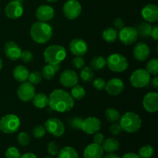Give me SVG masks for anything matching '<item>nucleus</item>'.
I'll return each mask as SVG.
<instances>
[{
	"label": "nucleus",
	"instance_id": "nucleus-56",
	"mask_svg": "<svg viewBox=\"0 0 158 158\" xmlns=\"http://www.w3.org/2000/svg\"><path fill=\"white\" fill-rule=\"evenodd\" d=\"M150 158H151V157H150Z\"/></svg>",
	"mask_w": 158,
	"mask_h": 158
},
{
	"label": "nucleus",
	"instance_id": "nucleus-45",
	"mask_svg": "<svg viewBox=\"0 0 158 158\" xmlns=\"http://www.w3.org/2000/svg\"><path fill=\"white\" fill-rule=\"evenodd\" d=\"M72 64L76 69H82L84 66L85 61L82 56H76L75 58L73 59Z\"/></svg>",
	"mask_w": 158,
	"mask_h": 158
},
{
	"label": "nucleus",
	"instance_id": "nucleus-8",
	"mask_svg": "<svg viewBox=\"0 0 158 158\" xmlns=\"http://www.w3.org/2000/svg\"><path fill=\"white\" fill-rule=\"evenodd\" d=\"M44 127L49 134L54 137H61L65 133L64 123L58 118L51 117L49 118L44 123Z\"/></svg>",
	"mask_w": 158,
	"mask_h": 158
},
{
	"label": "nucleus",
	"instance_id": "nucleus-5",
	"mask_svg": "<svg viewBox=\"0 0 158 158\" xmlns=\"http://www.w3.org/2000/svg\"><path fill=\"white\" fill-rule=\"evenodd\" d=\"M20 120L15 114H6L0 120V131L6 134H14L20 127Z\"/></svg>",
	"mask_w": 158,
	"mask_h": 158
},
{
	"label": "nucleus",
	"instance_id": "nucleus-33",
	"mask_svg": "<svg viewBox=\"0 0 158 158\" xmlns=\"http://www.w3.org/2000/svg\"><path fill=\"white\" fill-rule=\"evenodd\" d=\"M71 96L75 100H82L86 96V89H85V88L83 86H82L81 85H79L77 83V85H75V86L72 87Z\"/></svg>",
	"mask_w": 158,
	"mask_h": 158
},
{
	"label": "nucleus",
	"instance_id": "nucleus-41",
	"mask_svg": "<svg viewBox=\"0 0 158 158\" xmlns=\"http://www.w3.org/2000/svg\"><path fill=\"white\" fill-rule=\"evenodd\" d=\"M82 122H83V120L80 117H74L69 120V125L73 129L80 130L81 129Z\"/></svg>",
	"mask_w": 158,
	"mask_h": 158
},
{
	"label": "nucleus",
	"instance_id": "nucleus-39",
	"mask_svg": "<svg viewBox=\"0 0 158 158\" xmlns=\"http://www.w3.org/2000/svg\"><path fill=\"white\" fill-rule=\"evenodd\" d=\"M47 151L51 156H57L60 152L59 145L54 141L49 142L47 145Z\"/></svg>",
	"mask_w": 158,
	"mask_h": 158
},
{
	"label": "nucleus",
	"instance_id": "nucleus-17",
	"mask_svg": "<svg viewBox=\"0 0 158 158\" xmlns=\"http://www.w3.org/2000/svg\"><path fill=\"white\" fill-rule=\"evenodd\" d=\"M143 106L148 113H155L158 110V94L155 92H150L143 99Z\"/></svg>",
	"mask_w": 158,
	"mask_h": 158
},
{
	"label": "nucleus",
	"instance_id": "nucleus-30",
	"mask_svg": "<svg viewBox=\"0 0 158 158\" xmlns=\"http://www.w3.org/2000/svg\"><path fill=\"white\" fill-rule=\"evenodd\" d=\"M106 66V60L102 56H96L92 59L89 67L95 70H100Z\"/></svg>",
	"mask_w": 158,
	"mask_h": 158
},
{
	"label": "nucleus",
	"instance_id": "nucleus-28",
	"mask_svg": "<svg viewBox=\"0 0 158 158\" xmlns=\"http://www.w3.org/2000/svg\"><path fill=\"white\" fill-rule=\"evenodd\" d=\"M57 158H79V154L73 148L68 146L60 150Z\"/></svg>",
	"mask_w": 158,
	"mask_h": 158
},
{
	"label": "nucleus",
	"instance_id": "nucleus-24",
	"mask_svg": "<svg viewBox=\"0 0 158 158\" xmlns=\"http://www.w3.org/2000/svg\"><path fill=\"white\" fill-rule=\"evenodd\" d=\"M29 75V71L27 67L23 66V65H19L15 66L13 69V77L16 81L19 83H23L28 80V77Z\"/></svg>",
	"mask_w": 158,
	"mask_h": 158
},
{
	"label": "nucleus",
	"instance_id": "nucleus-49",
	"mask_svg": "<svg viewBox=\"0 0 158 158\" xmlns=\"http://www.w3.org/2000/svg\"><path fill=\"white\" fill-rule=\"evenodd\" d=\"M122 158H141L139 154H135V153H127L122 157Z\"/></svg>",
	"mask_w": 158,
	"mask_h": 158
},
{
	"label": "nucleus",
	"instance_id": "nucleus-26",
	"mask_svg": "<svg viewBox=\"0 0 158 158\" xmlns=\"http://www.w3.org/2000/svg\"><path fill=\"white\" fill-rule=\"evenodd\" d=\"M32 102L33 106L36 108L43 109L49 105V97L43 93L35 94L32 98Z\"/></svg>",
	"mask_w": 158,
	"mask_h": 158
},
{
	"label": "nucleus",
	"instance_id": "nucleus-50",
	"mask_svg": "<svg viewBox=\"0 0 158 158\" xmlns=\"http://www.w3.org/2000/svg\"><path fill=\"white\" fill-rule=\"evenodd\" d=\"M19 158H38L35 154H32V153H26V154H23L20 156Z\"/></svg>",
	"mask_w": 158,
	"mask_h": 158
},
{
	"label": "nucleus",
	"instance_id": "nucleus-6",
	"mask_svg": "<svg viewBox=\"0 0 158 158\" xmlns=\"http://www.w3.org/2000/svg\"><path fill=\"white\" fill-rule=\"evenodd\" d=\"M106 66L114 73H123L128 68V60L120 53H113L106 60Z\"/></svg>",
	"mask_w": 158,
	"mask_h": 158
},
{
	"label": "nucleus",
	"instance_id": "nucleus-31",
	"mask_svg": "<svg viewBox=\"0 0 158 158\" xmlns=\"http://www.w3.org/2000/svg\"><path fill=\"white\" fill-rule=\"evenodd\" d=\"M105 117L110 123H116L120 120V114L115 108H108L105 111Z\"/></svg>",
	"mask_w": 158,
	"mask_h": 158
},
{
	"label": "nucleus",
	"instance_id": "nucleus-25",
	"mask_svg": "<svg viewBox=\"0 0 158 158\" xmlns=\"http://www.w3.org/2000/svg\"><path fill=\"white\" fill-rule=\"evenodd\" d=\"M101 146L103 151H106V153H114L115 151H118L120 148V142L117 139L110 137L104 140Z\"/></svg>",
	"mask_w": 158,
	"mask_h": 158
},
{
	"label": "nucleus",
	"instance_id": "nucleus-54",
	"mask_svg": "<svg viewBox=\"0 0 158 158\" xmlns=\"http://www.w3.org/2000/svg\"><path fill=\"white\" fill-rule=\"evenodd\" d=\"M46 1L49 2H57L58 0H46Z\"/></svg>",
	"mask_w": 158,
	"mask_h": 158
},
{
	"label": "nucleus",
	"instance_id": "nucleus-23",
	"mask_svg": "<svg viewBox=\"0 0 158 158\" xmlns=\"http://www.w3.org/2000/svg\"><path fill=\"white\" fill-rule=\"evenodd\" d=\"M60 64H48L45 65L41 70L42 77L47 80H51L54 78L56 73L60 70Z\"/></svg>",
	"mask_w": 158,
	"mask_h": 158
},
{
	"label": "nucleus",
	"instance_id": "nucleus-48",
	"mask_svg": "<svg viewBox=\"0 0 158 158\" xmlns=\"http://www.w3.org/2000/svg\"><path fill=\"white\" fill-rule=\"evenodd\" d=\"M151 36L154 39V40H157L158 39V26H155L152 28V31H151Z\"/></svg>",
	"mask_w": 158,
	"mask_h": 158
},
{
	"label": "nucleus",
	"instance_id": "nucleus-9",
	"mask_svg": "<svg viewBox=\"0 0 158 158\" xmlns=\"http://www.w3.org/2000/svg\"><path fill=\"white\" fill-rule=\"evenodd\" d=\"M63 12L68 19H76L81 14L82 6L77 0H68L63 5Z\"/></svg>",
	"mask_w": 158,
	"mask_h": 158
},
{
	"label": "nucleus",
	"instance_id": "nucleus-13",
	"mask_svg": "<svg viewBox=\"0 0 158 158\" xmlns=\"http://www.w3.org/2000/svg\"><path fill=\"white\" fill-rule=\"evenodd\" d=\"M101 128V121L95 117H89L83 120L81 125L82 131L86 134H94Z\"/></svg>",
	"mask_w": 158,
	"mask_h": 158
},
{
	"label": "nucleus",
	"instance_id": "nucleus-22",
	"mask_svg": "<svg viewBox=\"0 0 158 158\" xmlns=\"http://www.w3.org/2000/svg\"><path fill=\"white\" fill-rule=\"evenodd\" d=\"M103 148L101 145L93 143L86 146L83 151V157L84 158H102L103 156Z\"/></svg>",
	"mask_w": 158,
	"mask_h": 158
},
{
	"label": "nucleus",
	"instance_id": "nucleus-14",
	"mask_svg": "<svg viewBox=\"0 0 158 158\" xmlns=\"http://www.w3.org/2000/svg\"><path fill=\"white\" fill-rule=\"evenodd\" d=\"M79 82V77L73 69H66L60 75V83L64 87L72 88Z\"/></svg>",
	"mask_w": 158,
	"mask_h": 158
},
{
	"label": "nucleus",
	"instance_id": "nucleus-43",
	"mask_svg": "<svg viewBox=\"0 0 158 158\" xmlns=\"http://www.w3.org/2000/svg\"><path fill=\"white\" fill-rule=\"evenodd\" d=\"M20 59H21L24 63H30V62H32V60H33L34 56L31 51L24 50L22 51Z\"/></svg>",
	"mask_w": 158,
	"mask_h": 158
},
{
	"label": "nucleus",
	"instance_id": "nucleus-3",
	"mask_svg": "<svg viewBox=\"0 0 158 158\" xmlns=\"http://www.w3.org/2000/svg\"><path fill=\"white\" fill-rule=\"evenodd\" d=\"M120 125L125 132L133 134L140 129L142 120L138 114L129 111L120 116Z\"/></svg>",
	"mask_w": 158,
	"mask_h": 158
},
{
	"label": "nucleus",
	"instance_id": "nucleus-34",
	"mask_svg": "<svg viewBox=\"0 0 158 158\" xmlns=\"http://www.w3.org/2000/svg\"><path fill=\"white\" fill-rule=\"evenodd\" d=\"M146 70L149 73L150 75L157 76L158 74V60L157 58H154L150 60L148 62L146 66Z\"/></svg>",
	"mask_w": 158,
	"mask_h": 158
},
{
	"label": "nucleus",
	"instance_id": "nucleus-37",
	"mask_svg": "<svg viewBox=\"0 0 158 158\" xmlns=\"http://www.w3.org/2000/svg\"><path fill=\"white\" fill-rule=\"evenodd\" d=\"M17 140L21 146H27L30 143V137L26 132H21L17 137Z\"/></svg>",
	"mask_w": 158,
	"mask_h": 158
},
{
	"label": "nucleus",
	"instance_id": "nucleus-10",
	"mask_svg": "<svg viewBox=\"0 0 158 158\" xmlns=\"http://www.w3.org/2000/svg\"><path fill=\"white\" fill-rule=\"evenodd\" d=\"M120 41L124 45H131L138 40V32L136 28L132 26H124L120 29L118 33Z\"/></svg>",
	"mask_w": 158,
	"mask_h": 158
},
{
	"label": "nucleus",
	"instance_id": "nucleus-36",
	"mask_svg": "<svg viewBox=\"0 0 158 158\" xmlns=\"http://www.w3.org/2000/svg\"><path fill=\"white\" fill-rule=\"evenodd\" d=\"M42 79H43V77H42L41 72L40 71H33L32 73H29V77H28V80H29V82L30 83H32V85H38L40 82L42 81Z\"/></svg>",
	"mask_w": 158,
	"mask_h": 158
},
{
	"label": "nucleus",
	"instance_id": "nucleus-2",
	"mask_svg": "<svg viewBox=\"0 0 158 158\" xmlns=\"http://www.w3.org/2000/svg\"><path fill=\"white\" fill-rule=\"evenodd\" d=\"M52 29L46 22H36L33 23L30 29V35L34 42L39 44H44L51 40Z\"/></svg>",
	"mask_w": 158,
	"mask_h": 158
},
{
	"label": "nucleus",
	"instance_id": "nucleus-40",
	"mask_svg": "<svg viewBox=\"0 0 158 158\" xmlns=\"http://www.w3.org/2000/svg\"><path fill=\"white\" fill-rule=\"evenodd\" d=\"M20 156L19 151L15 147H10L6 151V158H19Z\"/></svg>",
	"mask_w": 158,
	"mask_h": 158
},
{
	"label": "nucleus",
	"instance_id": "nucleus-18",
	"mask_svg": "<svg viewBox=\"0 0 158 158\" xmlns=\"http://www.w3.org/2000/svg\"><path fill=\"white\" fill-rule=\"evenodd\" d=\"M4 52L8 59L12 61H15L20 59L22 49L14 41H8L4 46Z\"/></svg>",
	"mask_w": 158,
	"mask_h": 158
},
{
	"label": "nucleus",
	"instance_id": "nucleus-16",
	"mask_svg": "<svg viewBox=\"0 0 158 158\" xmlns=\"http://www.w3.org/2000/svg\"><path fill=\"white\" fill-rule=\"evenodd\" d=\"M141 15L147 23H156L158 21V6L155 4L146 5L142 9Z\"/></svg>",
	"mask_w": 158,
	"mask_h": 158
},
{
	"label": "nucleus",
	"instance_id": "nucleus-15",
	"mask_svg": "<svg viewBox=\"0 0 158 158\" xmlns=\"http://www.w3.org/2000/svg\"><path fill=\"white\" fill-rule=\"evenodd\" d=\"M69 51L76 56H83L87 52L88 46L86 41L82 39H74L69 45Z\"/></svg>",
	"mask_w": 158,
	"mask_h": 158
},
{
	"label": "nucleus",
	"instance_id": "nucleus-1",
	"mask_svg": "<svg viewBox=\"0 0 158 158\" xmlns=\"http://www.w3.org/2000/svg\"><path fill=\"white\" fill-rule=\"evenodd\" d=\"M48 106L56 112H68L74 106V99L66 91L56 89L49 94Z\"/></svg>",
	"mask_w": 158,
	"mask_h": 158
},
{
	"label": "nucleus",
	"instance_id": "nucleus-19",
	"mask_svg": "<svg viewBox=\"0 0 158 158\" xmlns=\"http://www.w3.org/2000/svg\"><path fill=\"white\" fill-rule=\"evenodd\" d=\"M105 89L106 93L111 96H117L123 92L124 83L119 78H112L106 83Z\"/></svg>",
	"mask_w": 158,
	"mask_h": 158
},
{
	"label": "nucleus",
	"instance_id": "nucleus-52",
	"mask_svg": "<svg viewBox=\"0 0 158 158\" xmlns=\"http://www.w3.org/2000/svg\"><path fill=\"white\" fill-rule=\"evenodd\" d=\"M151 84H152V86H154L155 89H157L158 88V77H157V76H155V77L152 79V80H151Z\"/></svg>",
	"mask_w": 158,
	"mask_h": 158
},
{
	"label": "nucleus",
	"instance_id": "nucleus-21",
	"mask_svg": "<svg viewBox=\"0 0 158 158\" xmlns=\"http://www.w3.org/2000/svg\"><path fill=\"white\" fill-rule=\"evenodd\" d=\"M55 15L53 8L48 5H41L35 11V17L40 22H47L52 19Z\"/></svg>",
	"mask_w": 158,
	"mask_h": 158
},
{
	"label": "nucleus",
	"instance_id": "nucleus-7",
	"mask_svg": "<svg viewBox=\"0 0 158 158\" xmlns=\"http://www.w3.org/2000/svg\"><path fill=\"white\" fill-rule=\"evenodd\" d=\"M130 82L135 88L145 87L151 82V75L146 69H136L131 75Z\"/></svg>",
	"mask_w": 158,
	"mask_h": 158
},
{
	"label": "nucleus",
	"instance_id": "nucleus-51",
	"mask_svg": "<svg viewBox=\"0 0 158 158\" xmlns=\"http://www.w3.org/2000/svg\"><path fill=\"white\" fill-rule=\"evenodd\" d=\"M102 158H121V157L118 154H114V153H108V154H106Z\"/></svg>",
	"mask_w": 158,
	"mask_h": 158
},
{
	"label": "nucleus",
	"instance_id": "nucleus-44",
	"mask_svg": "<svg viewBox=\"0 0 158 158\" xmlns=\"http://www.w3.org/2000/svg\"><path fill=\"white\" fill-rule=\"evenodd\" d=\"M110 132L112 135L114 136H117L119 134H120L123 131V129H122L121 126L120 125V123H113L112 125L110 127V129H109Z\"/></svg>",
	"mask_w": 158,
	"mask_h": 158
},
{
	"label": "nucleus",
	"instance_id": "nucleus-29",
	"mask_svg": "<svg viewBox=\"0 0 158 158\" xmlns=\"http://www.w3.org/2000/svg\"><path fill=\"white\" fill-rule=\"evenodd\" d=\"M153 26L150 24L149 23L143 22V23H140L137 28L138 35H140L143 38H148L151 36V31H152Z\"/></svg>",
	"mask_w": 158,
	"mask_h": 158
},
{
	"label": "nucleus",
	"instance_id": "nucleus-11",
	"mask_svg": "<svg viewBox=\"0 0 158 158\" xmlns=\"http://www.w3.org/2000/svg\"><path fill=\"white\" fill-rule=\"evenodd\" d=\"M35 94V86L29 82H23L17 89V96L19 99L23 102L31 101Z\"/></svg>",
	"mask_w": 158,
	"mask_h": 158
},
{
	"label": "nucleus",
	"instance_id": "nucleus-55",
	"mask_svg": "<svg viewBox=\"0 0 158 158\" xmlns=\"http://www.w3.org/2000/svg\"><path fill=\"white\" fill-rule=\"evenodd\" d=\"M45 158H52V157H45Z\"/></svg>",
	"mask_w": 158,
	"mask_h": 158
},
{
	"label": "nucleus",
	"instance_id": "nucleus-38",
	"mask_svg": "<svg viewBox=\"0 0 158 158\" xmlns=\"http://www.w3.org/2000/svg\"><path fill=\"white\" fill-rule=\"evenodd\" d=\"M46 131L44 126H42V125H38V126L35 127L32 130V135L35 138L37 139H40L44 137L46 135Z\"/></svg>",
	"mask_w": 158,
	"mask_h": 158
},
{
	"label": "nucleus",
	"instance_id": "nucleus-35",
	"mask_svg": "<svg viewBox=\"0 0 158 158\" xmlns=\"http://www.w3.org/2000/svg\"><path fill=\"white\" fill-rule=\"evenodd\" d=\"M154 153V148L151 145L147 144L143 146L139 150V155L141 158H150Z\"/></svg>",
	"mask_w": 158,
	"mask_h": 158
},
{
	"label": "nucleus",
	"instance_id": "nucleus-42",
	"mask_svg": "<svg viewBox=\"0 0 158 158\" xmlns=\"http://www.w3.org/2000/svg\"><path fill=\"white\" fill-rule=\"evenodd\" d=\"M94 82H93V86L97 90H103L106 86V81L103 80L101 77H97V78L94 79Z\"/></svg>",
	"mask_w": 158,
	"mask_h": 158
},
{
	"label": "nucleus",
	"instance_id": "nucleus-4",
	"mask_svg": "<svg viewBox=\"0 0 158 158\" xmlns=\"http://www.w3.org/2000/svg\"><path fill=\"white\" fill-rule=\"evenodd\" d=\"M45 61L50 64H60L66 57V50L60 45H51L43 52Z\"/></svg>",
	"mask_w": 158,
	"mask_h": 158
},
{
	"label": "nucleus",
	"instance_id": "nucleus-53",
	"mask_svg": "<svg viewBox=\"0 0 158 158\" xmlns=\"http://www.w3.org/2000/svg\"><path fill=\"white\" fill-rule=\"evenodd\" d=\"M2 66H3L2 60L1 57H0V70H1V69H2Z\"/></svg>",
	"mask_w": 158,
	"mask_h": 158
},
{
	"label": "nucleus",
	"instance_id": "nucleus-12",
	"mask_svg": "<svg viewBox=\"0 0 158 158\" xmlns=\"http://www.w3.org/2000/svg\"><path fill=\"white\" fill-rule=\"evenodd\" d=\"M24 12V8L22 3L17 0L10 2L5 8V14L11 19H16L22 16Z\"/></svg>",
	"mask_w": 158,
	"mask_h": 158
},
{
	"label": "nucleus",
	"instance_id": "nucleus-20",
	"mask_svg": "<svg viewBox=\"0 0 158 158\" xmlns=\"http://www.w3.org/2000/svg\"><path fill=\"white\" fill-rule=\"evenodd\" d=\"M151 49L149 46L145 43H138L133 49V55L137 61H146L150 56Z\"/></svg>",
	"mask_w": 158,
	"mask_h": 158
},
{
	"label": "nucleus",
	"instance_id": "nucleus-32",
	"mask_svg": "<svg viewBox=\"0 0 158 158\" xmlns=\"http://www.w3.org/2000/svg\"><path fill=\"white\" fill-rule=\"evenodd\" d=\"M80 78L84 83H89L94 79V72L89 66H83L80 72Z\"/></svg>",
	"mask_w": 158,
	"mask_h": 158
},
{
	"label": "nucleus",
	"instance_id": "nucleus-46",
	"mask_svg": "<svg viewBox=\"0 0 158 158\" xmlns=\"http://www.w3.org/2000/svg\"><path fill=\"white\" fill-rule=\"evenodd\" d=\"M104 136H103V134L101 133H96L94 134V143H97V144L102 145V143L104 141Z\"/></svg>",
	"mask_w": 158,
	"mask_h": 158
},
{
	"label": "nucleus",
	"instance_id": "nucleus-27",
	"mask_svg": "<svg viewBox=\"0 0 158 158\" xmlns=\"http://www.w3.org/2000/svg\"><path fill=\"white\" fill-rule=\"evenodd\" d=\"M118 37V32L116 29L113 27H108L103 30L102 33V38L106 43H112L117 40Z\"/></svg>",
	"mask_w": 158,
	"mask_h": 158
},
{
	"label": "nucleus",
	"instance_id": "nucleus-47",
	"mask_svg": "<svg viewBox=\"0 0 158 158\" xmlns=\"http://www.w3.org/2000/svg\"><path fill=\"white\" fill-rule=\"evenodd\" d=\"M124 21L121 18H117L114 21V29H121L122 28L124 27Z\"/></svg>",
	"mask_w": 158,
	"mask_h": 158
}]
</instances>
